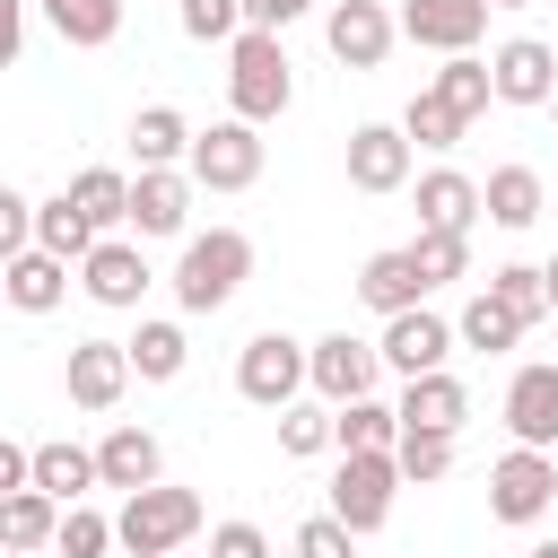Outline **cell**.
Masks as SVG:
<instances>
[{
    "label": "cell",
    "mask_w": 558,
    "mask_h": 558,
    "mask_svg": "<svg viewBox=\"0 0 558 558\" xmlns=\"http://www.w3.org/2000/svg\"><path fill=\"white\" fill-rule=\"evenodd\" d=\"M227 105H235L244 122H279V113L296 105V70H288V44H279L270 26H244V35L227 44Z\"/></svg>",
    "instance_id": "1"
},
{
    "label": "cell",
    "mask_w": 558,
    "mask_h": 558,
    "mask_svg": "<svg viewBox=\"0 0 558 558\" xmlns=\"http://www.w3.org/2000/svg\"><path fill=\"white\" fill-rule=\"evenodd\" d=\"M244 279H253V235H244V227L183 235V262H174V305H183V314H218Z\"/></svg>",
    "instance_id": "2"
},
{
    "label": "cell",
    "mask_w": 558,
    "mask_h": 558,
    "mask_svg": "<svg viewBox=\"0 0 558 558\" xmlns=\"http://www.w3.org/2000/svg\"><path fill=\"white\" fill-rule=\"evenodd\" d=\"M113 532H122V549L131 558H174L192 532H201V497L192 488H131L122 497V514H113Z\"/></svg>",
    "instance_id": "3"
},
{
    "label": "cell",
    "mask_w": 558,
    "mask_h": 558,
    "mask_svg": "<svg viewBox=\"0 0 558 558\" xmlns=\"http://www.w3.org/2000/svg\"><path fill=\"white\" fill-rule=\"evenodd\" d=\"M305 384H314V340H288V331H253V340H244L235 392H244L253 410H288Z\"/></svg>",
    "instance_id": "4"
},
{
    "label": "cell",
    "mask_w": 558,
    "mask_h": 558,
    "mask_svg": "<svg viewBox=\"0 0 558 558\" xmlns=\"http://www.w3.org/2000/svg\"><path fill=\"white\" fill-rule=\"evenodd\" d=\"M392 497H401V453H340V471H331V514H340L357 541L392 523Z\"/></svg>",
    "instance_id": "5"
},
{
    "label": "cell",
    "mask_w": 558,
    "mask_h": 558,
    "mask_svg": "<svg viewBox=\"0 0 558 558\" xmlns=\"http://www.w3.org/2000/svg\"><path fill=\"white\" fill-rule=\"evenodd\" d=\"M183 174H192V183H209V192H253V183H262V122H244V113L209 122V131L192 140Z\"/></svg>",
    "instance_id": "6"
},
{
    "label": "cell",
    "mask_w": 558,
    "mask_h": 558,
    "mask_svg": "<svg viewBox=\"0 0 558 558\" xmlns=\"http://www.w3.org/2000/svg\"><path fill=\"white\" fill-rule=\"evenodd\" d=\"M549 497H558V462H549L541 445H514V453L488 471V514H497V523H541Z\"/></svg>",
    "instance_id": "7"
},
{
    "label": "cell",
    "mask_w": 558,
    "mask_h": 558,
    "mask_svg": "<svg viewBox=\"0 0 558 558\" xmlns=\"http://www.w3.org/2000/svg\"><path fill=\"white\" fill-rule=\"evenodd\" d=\"M392 35H401V17H392L384 0H331V17H323L331 61H349V70H375V61L392 52Z\"/></svg>",
    "instance_id": "8"
},
{
    "label": "cell",
    "mask_w": 558,
    "mask_h": 558,
    "mask_svg": "<svg viewBox=\"0 0 558 558\" xmlns=\"http://www.w3.org/2000/svg\"><path fill=\"white\" fill-rule=\"evenodd\" d=\"M453 323L445 314H427V305H410V314H384V366L410 384V375H436L445 357H453Z\"/></svg>",
    "instance_id": "9"
},
{
    "label": "cell",
    "mask_w": 558,
    "mask_h": 558,
    "mask_svg": "<svg viewBox=\"0 0 558 558\" xmlns=\"http://www.w3.org/2000/svg\"><path fill=\"white\" fill-rule=\"evenodd\" d=\"M384 375V340H349V331H323L314 340V392L340 410V401H366Z\"/></svg>",
    "instance_id": "10"
},
{
    "label": "cell",
    "mask_w": 558,
    "mask_h": 558,
    "mask_svg": "<svg viewBox=\"0 0 558 558\" xmlns=\"http://www.w3.org/2000/svg\"><path fill=\"white\" fill-rule=\"evenodd\" d=\"M131 375H140L131 366V340H70V375L61 384H70L78 410H113L131 392Z\"/></svg>",
    "instance_id": "11"
},
{
    "label": "cell",
    "mask_w": 558,
    "mask_h": 558,
    "mask_svg": "<svg viewBox=\"0 0 558 558\" xmlns=\"http://www.w3.org/2000/svg\"><path fill=\"white\" fill-rule=\"evenodd\" d=\"M488 9L497 0H401V35L427 52H471L488 35Z\"/></svg>",
    "instance_id": "12"
},
{
    "label": "cell",
    "mask_w": 558,
    "mask_h": 558,
    "mask_svg": "<svg viewBox=\"0 0 558 558\" xmlns=\"http://www.w3.org/2000/svg\"><path fill=\"white\" fill-rule=\"evenodd\" d=\"M410 148H418V140H410L401 122H357V131H349V183H357V192H401V183H410Z\"/></svg>",
    "instance_id": "13"
},
{
    "label": "cell",
    "mask_w": 558,
    "mask_h": 558,
    "mask_svg": "<svg viewBox=\"0 0 558 558\" xmlns=\"http://www.w3.org/2000/svg\"><path fill=\"white\" fill-rule=\"evenodd\" d=\"M488 70H497V105H541L549 113V96H558V44L514 35V44L488 52Z\"/></svg>",
    "instance_id": "14"
},
{
    "label": "cell",
    "mask_w": 558,
    "mask_h": 558,
    "mask_svg": "<svg viewBox=\"0 0 558 558\" xmlns=\"http://www.w3.org/2000/svg\"><path fill=\"white\" fill-rule=\"evenodd\" d=\"M506 427H514V445H558V366L541 357V366H514V384H506Z\"/></svg>",
    "instance_id": "15"
},
{
    "label": "cell",
    "mask_w": 558,
    "mask_h": 558,
    "mask_svg": "<svg viewBox=\"0 0 558 558\" xmlns=\"http://www.w3.org/2000/svg\"><path fill=\"white\" fill-rule=\"evenodd\" d=\"M78 288H87L96 305H113V314H122V305H140V296H148V262H140V244L105 235V244L78 262Z\"/></svg>",
    "instance_id": "16"
},
{
    "label": "cell",
    "mask_w": 558,
    "mask_h": 558,
    "mask_svg": "<svg viewBox=\"0 0 558 558\" xmlns=\"http://www.w3.org/2000/svg\"><path fill=\"white\" fill-rule=\"evenodd\" d=\"M183 218H192V174L140 166V183H131V227H140V235H183Z\"/></svg>",
    "instance_id": "17"
},
{
    "label": "cell",
    "mask_w": 558,
    "mask_h": 558,
    "mask_svg": "<svg viewBox=\"0 0 558 558\" xmlns=\"http://www.w3.org/2000/svg\"><path fill=\"white\" fill-rule=\"evenodd\" d=\"M0 288H9V305H17V314H52V305L70 296V262H61V253H44V244H26V253H9Z\"/></svg>",
    "instance_id": "18"
},
{
    "label": "cell",
    "mask_w": 558,
    "mask_h": 558,
    "mask_svg": "<svg viewBox=\"0 0 558 558\" xmlns=\"http://www.w3.org/2000/svg\"><path fill=\"white\" fill-rule=\"evenodd\" d=\"M357 296H366L375 314H410V305L427 296V270H418V253H410V244H392V253H366V270H357Z\"/></svg>",
    "instance_id": "19"
},
{
    "label": "cell",
    "mask_w": 558,
    "mask_h": 558,
    "mask_svg": "<svg viewBox=\"0 0 558 558\" xmlns=\"http://www.w3.org/2000/svg\"><path fill=\"white\" fill-rule=\"evenodd\" d=\"M462 418H471V392H462V375H410L401 384V427H445V436H462Z\"/></svg>",
    "instance_id": "20"
},
{
    "label": "cell",
    "mask_w": 558,
    "mask_h": 558,
    "mask_svg": "<svg viewBox=\"0 0 558 558\" xmlns=\"http://www.w3.org/2000/svg\"><path fill=\"white\" fill-rule=\"evenodd\" d=\"M96 471H105V488H157V471H166V453H157V436L148 427H105V445H96Z\"/></svg>",
    "instance_id": "21"
},
{
    "label": "cell",
    "mask_w": 558,
    "mask_h": 558,
    "mask_svg": "<svg viewBox=\"0 0 558 558\" xmlns=\"http://www.w3.org/2000/svg\"><path fill=\"white\" fill-rule=\"evenodd\" d=\"M488 201H480V183L462 174V166H436V174H418V227H453V235H471V218H480Z\"/></svg>",
    "instance_id": "22"
},
{
    "label": "cell",
    "mask_w": 558,
    "mask_h": 558,
    "mask_svg": "<svg viewBox=\"0 0 558 558\" xmlns=\"http://www.w3.org/2000/svg\"><path fill=\"white\" fill-rule=\"evenodd\" d=\"M480 201H488V218H497L506 235H523V227H532V218L549 209V192H541V174H532V166H488Z\"/></svg>",
    "instance_id": "23"
},
{
    "label": "cell",
    "mask_w": 558,
    "mask_h": 558,
    "mask_svg": "<svg viewBox=\"0 0 558 558\" xmlns=\"http://www.w3.org/2000/svg\"><path fill=\"white\" fill-rule=\"evenodd\" d=\"M192 140H201V131H192L174 105H140V113H131V157H140V166H174V157H192Z\"/></svg>",
    "instance_id": "24"
},
{
    "label": "cell",
    "mask_w": 558,
    "mask_h": 558,
    "mask_svg": "<svg viewBox=\"0 0 558 558\" xmlns=\"http://www.w3.org/2000/svg\"><path fill=\"white\" fill-rule=\"evenodd\" d=\"M35 244H44V253H61V262H87V253L105 244V227L61 192V201H44V209H35Z\"/></svg>",
    "instance_id": "25"
},
{
    "label": "cell",
    "mask_w": 558,
    "mask_h": 558,
    "mask_svg": "<svg viewBox=\"0 0 558 558\" xmlns=\"http://www.w3.org/2000/svg\"><path fill=\"white\" fill-rule=\"evenodd\" d=\"M331 427H340V453H392L401 445V401H375V392L366 401H340Z\"/></svg>",
    "instance_id": "26"
},
{
    "label": "cell",
    "mask_w": 558,
    "mask_h": 558,
    "mask_svg": "<svg viewBox=\"0 0 558 558\" xmlns=\"http://www.w3.org/2000/svg\"><path fill=\"white\" fill-rule=\"evenodd\" d=\"M61 497L52 488H9V506H0V532H9V549H52V532H61Z\"/></svg>",
    "instance_id": "27"
},
{
    "label": "cell",
    "mask_w": 558,
    "mask_h": 558,
    "mask_svg": "<svg viewBox=\"0 0 558 558\" xmlns=\"http://www.w3.org/2000/svg\"><path fill=\"white\" fill-rule=\"evenodd\" d=\"M44 17H52V35L61 44H78V52H96V44H113L122 35V0H35Z\"/></svg>",
    "instance_id": "28"
},
{
    "label": "cell",
    "mask_w": 558,
    "mask_h": 558,
    "mask_svg": "<svg viewBox=\"0 0 558 558\" xmlns=\"http://www.w3.org/2000/svg\"><path fill=\"white\" fill-rule=\"evenodd\" d=\"M35 488H52L61 506H78L87 488H105V471H96L87 445H35Z\"/></svg>",
    "instance_id": "29"
},
{
    "label": "cell",
    "mask_w": 558,
    "mask_h": 558,
    "mask_svg": "<svg viewBox=\"0 0 558 558\" xmlns=\"http://www.w3.org/2000/svg\"><path fill=\"white\" fill-rule=\"evenodd\" d=\"M427 87H436L453 113H471V122H480V113H488V96H497V70H488L480 52H445V70H436Z\"/></svg>",
    "instance_id": "30"
},
{
    "label": "cell",
    "mask_w": 558,
    "mask_h": 558,
    "mask_svg": "<svg viewBox=\"0 0 558 558\" xmlns=\"http://www.w3.org/2000/svg\"><path fill=\"white\" fill-rule=\"evenodd\" d=\"M453 331H462V349H488V357H497V349H514V340H523L532 323H523V314H514L506 296H488V288H480V296L462 305V323H453Z\"/></svg>",
    "instance_id": "31"
},
{
    "label": "cell",
    "mask_w": 558,
    "mask_h": 558,
    "mask_svg": "<svg viewBox=\"0 0 558 558\" xmlns=\"http://www.w3.org/2000/svg\"><path fill=\"white\" fill-rule=\"evenodd\" d=\"M183 357H192L183 323H140V340H131V366H140V384H174V375H183Z\"/></svg>",
    "instance_id": "32"
},
{
    "label": "cell",
    "mask_w": 558,
    "mask_h": 558,
    "mask_svg": "<svg viewBox=\"0 0 558 558\" xmlns=\"http://www.w3.org/2000/svg\"><path fill=\"white\" fill-rule=\"evenodd\" d=\"M331 418H340V410H331L323 392H314V401H288V410H279V453H296V462H305V453L340 445V427H331Z\"/></svg>",
    "instance_id": "33"
},
{
    "label": "cell",
    "mask_w": 558,
    "mask_h": 558,
    "mask_svg": "<svg viewBox=\"0 0 558 558\" xmlns=\"http://www.w3.org/2000/svg\"><path fill=\"white\" fill-rule=\"evenodd\" d=\"M401 131H410L418 148H453V140L471 131V113H453L436 87H418V96H410V113H401Z\"/></svg>",
    "instance_id": "34"
},
{
    "label": "cell",
    "mask_w": 558,
    "mask_h": 558,
    "mask_svg": "<svg viewBox=\"0 0 558 558\" xmlns=\"http://www.w3.org/2000/svg\"><path fill=\"white\" fill-rule=\"evenodd\" d=\"M70 201H78L96 227H122V218H131V174H113V166H87V174L70 183Z\"/></svg>",
    "instance_id": "35"
},
{
    "label": "cell",
    "mask_w": 558,
    "mask_h": 558,
    "mask_svg": "<svg viewBox=\"0 0 558 558\" xmlns=\"http://www.w3.org/2000/svg\"><path fill=\"white\" fill-rule=\"evenodd\" d=\"M488 296H506L523 323H541V314H549V270H541V262H497V270H488Z\"/></svg>",
    "instance_id": "36"
},
{
    "label": "cell",
    "mask_w": 558,
    "mask_h": 558,
    "mask_svg": "<svg viewBox=\"0 0 558 558\" xmlns=\"http://www.w3.org/2000/svg\"><path fill=\"white\" fill-rule=\"evenodd\" d=\"M418 270H427V288H445V279H462L471 270V235H453V227H418Z\"/></svg>",
    "instance_id": "37"
},
{
    "label": "cell",
    "mask_w": 558,
    "mask_h": 558,
    "mask_svg": "<svg viewBox=\"0 0 558 558\" xmlns=\"http://www.w3.org/2000/svg\"><path fill=\"white\" fill-rule=\"evenodd\" d=\"M392 453H401V480H445L453 471V436L445 427H401Z\"/></svg>",
    "instance_id": "38"
},
{
    "label": "cell",
    "mask_w": 558,
    "mask_h": 558,
    "mask_svg": "<svg viewBox=\"0 0 558 558\" xmlns=\"http://www.w3.org/2000/svg\"><path fill=\"white\" fill-rule=\"evenodd\" d=\"M113 541H122V532H113L96 506H70V514H61V532H52V549H61V558H105Z\"/></svg>",
    "instance_id": "39"
},
{
    "label": "cell",
    "mask_w": 558,
    "mask_h": 558,
    "mask_svg": "<svg viewBox=\"0 0 558 558\" xmlns=\"http://www.w3.org/2000/svg\"><path fill=\"white\" fill-rule=\"evenodd\" d=\"M183 35L192 44H235L244 35V0H183Z\"/></svg>",
    "instance_id": "40"
},
{
    "label": "cell",
    "mask_w": 558,
    "mask_h": 558,
    "mask_svg": "<svg viewBox=\"0 0 558 558\" xmlns=\"http://www.w3.org/2000/svg\"><path fill=\"white\" fill-rule=\"evenodd\" d=\"M349 541H357V532H349V523H340L331 506L296 523V558H349Z\"/></svg>",
    "instance_id": "41"
},
{
    "label": "cell",
    "mask_w": 558,
    "mask_h": 558,
    "mask_svg": "<svg viewBox=\"0 0 558 558\" xmlns=\"http://www.w3.org/2000/svg\"><path fill=\"white\" fill-rule=\"evenodd\" d=\"M35 209H44V201L0 192V253H26V244H35Z\"/></svg>",
    "instance_id": "42"
},
{
    "label": "cell",
    "mask_w": 558,
    "mask_h": 558,
    "mask_svg": "<svg viewBox=\"0 0 558 558\" xmlns=\"http://www.w3.org/2000/svg\"><path fill=\"white\" fill-rule=\"evenodd\" d=\"M209 558H270V532L262 523H218L209 532Z\"/></svg>",
    "instance_id": "43"
},
{
    "label": "cell",
    "mask_w": 558,
    "mask_h": 558,
    "mask_svg": "<svg viewBox=\"0 0 558 558\" xmlns=\"http://www.w3.org/2000/svg\"><path fill=\"white\" fill-rule=\"evenodd\" d=\"M305 9H314V0H244V26H270V35H279V26H296Z\"/></svg>",
    "instance_id": "44"
},
{
    "label": "cell",
    "mask_w": 558,
    "mask_h": 558,
    "mask_svg": "<svg viewBox=\"0 0 558 558\" xmlns=\"http://www.w3.org/2000/svg\"><path fill=\"white\" fill-rule=\"evenodd\" d=\"M0 52H26V0H0Z\"/></svg>",
    "instance_id": "45"
},
{
    "label": "cell",
    "mask_w": 558,
    "mask_h": 558,
    "mask_svg": "<svg viewBox=\"0 0 558 558\" xmlns=\"http://www.w3.org/2000/svg\"><path fill=\"white\" fill-rule=\"evenodd\" d=\"M541 270H549V314H558V262H541Z\"/></svg>",
    "instance_id": "46"
},
{
    "label": "cell",
    "mask_w": 558,
    "mask_h": 558,
    "mask_svg": "<svg viewBox=\"0 0 558 558\" xmlns=\"http://www.w3.org/2000/svg\"><path fill=\"white\" fill-rule=\"evenodd\" d=\"M532 558H558V541H541V549H532Z\"/></svg>",
    "instance_id": "47"
},
{
    "label": "cell",
    "mask_w": 558,
    "mask_h": 558,
    "mask_svg": "<svg viewBox=\"0 0 558 558\" xmlns=\"http://www.w3.org/2000/svg\"><path fill=\"white\" fill-rule=\"evenodd\" d=\"M9 558H35V549H9Z\"/></svg>",
    "instance_id": "48"
},
{
    "label": "cell",
    "mask_w": 558,
    "mask_h": 558,
    "mask_svg": "<svg viewBox=\"0 0 558 558\" xmlns=\"http://www.w3.org/2000/svg\"><path fill=\"white\" fill-rule=\"evenodd\" d=\"M497 9H523V0H497Z\"/></svg>",
    "instance_id": "49"
},
{
    "label": "cell",
    "mask_w": 558,
    "mask_h": 558,
    "mask_svg": "<svg viewBox=\"0 0 558 558\" xmlns=\"http://www.w3.org/2000/svg\"><path fill=\"white\" fill-rule=\"evenodd\" d=\"M549 122H558V96H549Z\"/></svg>",
    "instance_id": "50"
},
{
    "label": "cell",
    "mask_w": 558,
    "mask_h": 558,
    "mask_svg": "<svg viewBox=\"0 0 558 558\" xmlns=\"http://www.w3.org/2000/svg\"><path fill=\"white\" fill-rule=\"evenodd\" d=\"M174 558H183V549H174Z\"/></svg>",
    "instance_id": "51"
}]
</instances>
